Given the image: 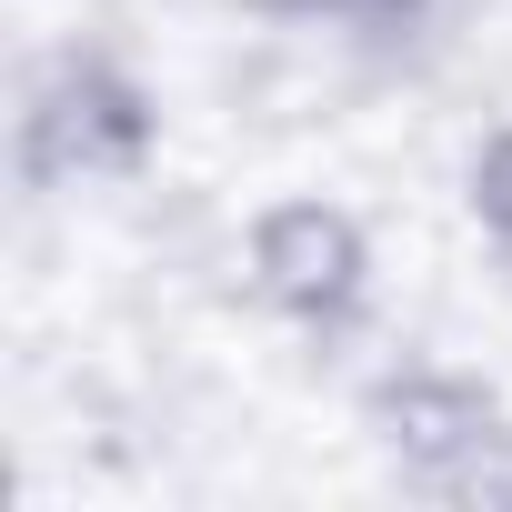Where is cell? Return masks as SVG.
Returning a JSON list of instances; mask_svg holds the SVG:
<instances>
[{
	"label": "cell",
	"mask_w": 512,
	"mask_h": 512,
	"mask_svg": "<svg viewBox=\"0 0 512 512\" xmlns=\"http://www.w3.org/2000/svg\"><path fill=\"white\" fill-rule=\"evenodd\" d=\"M161 151V101L141 91L131 61L71 41L21 81V121H11V161L31 191H81V181H131Z\"/></svg>",
	"instance_id": "obj_1"
},
{
	"label": "cell",
	"mask_w": 512,
	"mask_h": 512,
	"mask_svg": "<svg viewBox=\"0 0 512 512\" xmlns=\"http://www.w3.org/2000/svg\"><path fill=\"white\" fill-rule=\"evenodd\" d=\"M241 272H251V302L272 322L312 332V342H342L362 312H372V231L342 211V201H262L241 231Z\"/></svg>",
	"instance_id": "obj_2"
},
{
	"label": "cell",
	"mask_w": 512,
	"mask_h": 512,
	"mask_svg": "<svg viewBox=\"0 0 512 512\" xmlns=\"http://www.w3.org/2000/svg\"><path fill=\"white\" fill-rule=\"evenodd\" d=\"M502 422H512L502 392L472 382V372H442V362H402V372H382V382L362 392V432H372V452H382L422 502H442V492L462 482V462H472Z\"/></svg>",
	"instance_id": "obj_3"
},
{
	"label": "cell",
	"mask_w": 512,
	"mask_h": 512,
	"mask_svg": "<svg viewBox=\"0 0 512 512\" xmlns=\"http://www.w3.org/2000/svg\"><path fill=\"white\" fill-rule=\"evenodd\" d=\"M462 201H472V231L492 241V262L512 272V131H492L462 171Z\"/></svg>",
	"instance_id": "obj_4"
},
{
	"label": "cell",
	"mask_w": 512,
	"mask_h": 512,
	"mask_svg": "<svg viewBox=\"0 0 512 512\" xmlns=\"http://www.w3.org/2000/svg\"><path fill=\"white\" fill-rule=\"evenodd\" d=\"M442 502H452V512H512V422H502V432L462 462V482H452Z\"/></svg>",
	"instance_id": "obj_5"
},
{
	"label": "cell",
	"mask_w": 512,
	"mask_h": 512,
	"mask_svg": "<svg viewBox=\"0 0 512 512\" xmlns=\"http://www.w3.org/2000/svg\"><path fill=\"white\" fill-rule=\"evenodd\" d=\"M362 11H382V21H412V11H432V0H362Z\"/></svg>",
	"instance_id": "obj_6"
},
{
	"label": "cell",
	"mask_w": 512,
	"mask_h": 512,
	"mask_svg": "<svg viewBox=\"0 0 512 512\" xmlns=\"http://www.w3.org/2000/svg\"><path fill=\"white\" fill-rule=\"evenodd\" d=\"M251 11H322V0H251Z\"/></svg>",
	"instance_id": "obj_7"
}]
</instances>
